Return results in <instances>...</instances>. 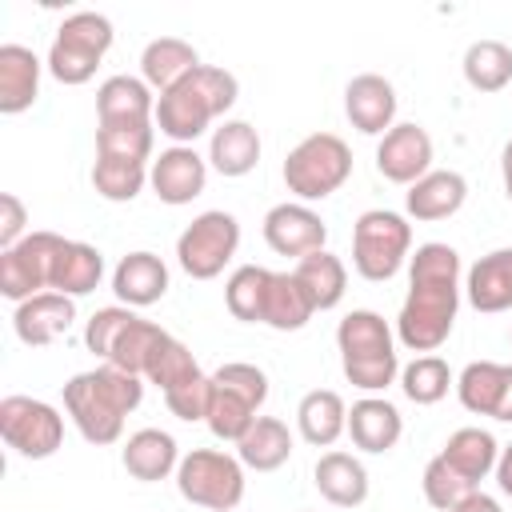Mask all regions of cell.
<instances>
[{"label":"cell","instance_id":"1","mask_svg":"<svg viewBox=\"0 0 512 512\" xmlns=\"http://www.w3.org/2000/svg\"><path fill=\"white\" fill-rule=\"evenodd\" d=\"M464 280H460V252L444 240H428L408 256V296L396 316V344L408 352H436L460 312Z\"/></svg>","mask_w":512,"mask_h":512},{"label":"cell","instance_id":"2","mask_svg":"<svg viewBox=\"0 0 512 512\" xmlns=\"http://www.w3.org/2000/svg\"><path fill=\"white\" fill-rule=\"evenodd\" d=\"M140 400H144V380L112 364L76 372L64 384V412L76 424V432L96 448H108L124 436V420L128 412L140 408Z\"/></svg>","mask_w":512,"mask_h":512},{"label":"cell","instance_id":"3","mask_svg":"<svg viewBox=\"0 0 512 512\" xmlns=\"http://www.w3.org/2000/svg\"><path fill=\"white\" fill-rule=\"evenodd\" d=\"M236 96H240V80L228 68L200 64L180 84L156 96V128L172 144H196L204 132H212L220 116L228 120Z\"/></svg>","mask_w":512,"mask_h":512},{"label":"cell","instance_id":"4","mask_svg":"<svg viewBox=\"0 0 512 512\" xmlns=\"http://www.w3.org/2000/svg\"><path fill=\"white\" fill-rule=\"evenodd\" d=\"M336 348H340L344 380L352 388H360L364 396H380V392H388V384L400 380L396 332L380 312L352 308L336 324Z\"/></svg>","mask_w":512,"mask_h":512},{"label":"cell","instance_id":"5","mask_svg":"<svg viewBox=\"0 0 512 512\" xmlns=\"http://www.w3.org/2000/svg\"><path fill=\"white\" fill-rule=\"evenodd\" d=\"M116 40V28L104 12H92V8H80L72 16L60 20L52 44H48V56H44V68L52 80H60L64 88H80L96 76L100 60L108 56Z\"/></svg>","mask_w":512,"mask_h":512},{"label":"cell","instance_id":"6","mask_svg":"<svg viewBox=\"0 0 512 512\" xmlns=\"http://www.w3.org/2000/svg\"><path fill=\"white\" fill-rule=\"evenodd\" d=\"M348 176H352V148L336 132H308L284 156V188L300 204L328 200L348 184Z\"/></svg>","mask_w":512,"mask_h":512},{"label":"cell","instance_id":"7","mask_svg":"<svg viewBox=\"0 0 512 512\" xmlns=\"http://www.w3.org/2000/svg\"><path fill=\"white\" fill-rule=\"evenodd\" d=\"M412 256V224L408 216L392 212V208H368L356 216L352 224V268L372 280L384 284L392 280Z\"/></svg>","mask_w":512,"mask_h":512},{"label":"cell","instance_id":"8","mask_svg":"<svg viewBox=\"0 0 512 512\" xmlns=\"http://www.w3.org/2000/svg\"><path fill=\"white\" fill-rule=\"evenodd\" d=\"M176 488L188 504L208 508V512H236L244 500V464L236 452L224 448H192L180 456L176 468Z\"/></svg>","mask_w":512,"mask_h":512},{"label":"cell","instance_id":"9","mask_svg":"<svg viewBox=\"0 0 512 512\" xmlns=\"http://www.w3.org/2000/svg\"><path fill=\"white\" fill-rule=\"evenodd\" d=\"M240 248V220L224 208H208L176 236V264L192 280H216Z\"/></svg>","mask_w":512,"mask_h":512},{"label":"cell","instance_id":"10","mask_svg":"<svg viewBox=\"0 0 512 512\" xmlns=\"http://www.w3.org/2000/svg\"><path fill=\"white\" fill-rule=\"evenodd\" d=\"M0 436L24 460H48L64 444V416L56 404L36 396H4L0 400Z\"/></svg>","mask_w":512,"mask_h":512},{"label":"cell","instance_id":"11","mask_svg":"<svg viewBox=\"0 0 512 512\" xmlns=\"http://www.w3.org/2000/svg\"><path fill=\"white\" fill-rule=\"evenodd\" d=\"M64 248L60 232H28L20 244L0 252V292L20 304L36 292H52V272H56V256Z\"/></svg>","mask_w":512,"mask_h":512},{"label":"cell","instance_id":"12","mask_svg":"<svg viewBox=\"0 0 512 512\" xmlns=\"http://www.w3.org/2000/svg\"><path fill=\"white\" fill-rule=\"evenodd\" d=\"M264 244L276 256L304 260V256H312L328 244V224L312 204L284 200V204H272L264 212Z\"/></svg>","mask_w":512,"mask_h":512},{"label":"cell","instance_id":"13","mask_svg":"<svg viewBox=\"0 0 512 512\" xmlns=\"http://www.w3.org/2000/svg\"><path fill=\"white\" fill-rule=\"evenodd\" d=\"M432 156H436V148H432L428 128H420L416 120H400L376 144V172L392 184L412 188L420 176L432 172Z\"/></svg>","mask_w":512,"mask_h":512},{"label":"cell","instance_id":"14","mask_svg":"<svg viewBox=\"0 0 512 512\" xmlns=\"http://www.w3.org/2000/svg\"><path fill=\"white\" fill-rule=\"evenodd\" d=\"M148 188L156 192L160 204H192L208 188V156H200L192 144H172L152 160Z\"/></svg>","mask_w":512,"mask_h":512},{"label":"cell","instance_id":"15","mask_svg":"<svg viewBox=\"0 0 512 512\" xmlns=\"http://www.w3.org/2000/svg\"><path fill=\"white\" fill-rule=\"evenodd\" d=\"M456 396L472 416L512 424V364L472 360L456 376Z\"/></svg>","mask_w":512,"mask_h":512},{"label":"cell","instance_id":"16","mask_svg":"<svg viewBox=\"0 0 512 512\" xmlns=\"http://www.w3.org/2000/svg\"><path fill=\"white\" fill-rule=\"evenodd\" d=\"M76 324V300L64 292H36L12 308V332L28 348H48Z\"/></svg>","mask_w":512,"mask_h":512},{"label":"cell","instance_id":"17","mask_svg":"<svg viewBox=\"0 0 512 512\" xmlns=\"http://www.w3.org/2000/svg\"><path fill=\"white\" fill-rule=\"evenodd\" d=\"M396 108H400L396 88L380 72H360L344 88V116L364 136H384L396 124Z\"/></svg>","mask_w":512,"mask_h":512},{"label":"cell","instance_id":"18","mask_svg":"<svg viewBox=\"0 0 512 512\" xmlns=\"http://www.w3.org/2000/svg\"><path fill=\"white\" fill-rule=\"evenodd\" d=\"M96 124L100 128H128V124H156V92L140 76H108L96 88Z\"/></svg>","mask_w":512,"mask_h":512},{"label":"cell","instance_id":"19","mask_svg":"<svg viewBox=\"0 0 512 512\" xmlns=\"http://www.w3.org/2000/svg\"><path fill=\"white\" fill-rule=\"evenodd\" d=\"M464 200H468V180L452 168H432L404 192V212H408V220L436 224V220L456 216L464 208Z\"/></svg>","mask_w":512,"mask_h":512},{"label":"cell","instance_id":"20","mask_svg":"<svg viewBox=\"0 0 512 512\" xmlns=\"http://www.w3.org/2000/svg\"><path fill=\"white\" fill-rule=\"evenodd\" d=\"M348 436L360 452L368 456H384L400 444L404 436V416L392 400L384 396H360L352 408H348Z\"/></svg>","mask_w":512,"mask_h":512},{"label":"cell","instance_id":"21","mask_svg":"<svg viewBox=\"0 0 512 512\" xmlns=\"http://www.w3.org/2000/svg\"><path fill=\"white\" fill-rule=\"evenodd\" d=\"M120 464H124V472H128L132 480L156 484V480L176 476V468H180V444H176V436L164 432V428H140V432H132V436L124 440Z\"/></svg>","mask_w":512,"mask_h":512},{"label":"cell","instance_id":"22","mask_svg":"<svg viewBox=\"0 0 512 512\" xmlns=\"http://www.w3.org/2000/svg\"><path fill=\"white\" fill-rule=\"evenodd\" d=\"M112 292L128 308H148V304L164 300V292H168V264L148 248L128 252L112 268Z\"/></svg>","mask_w":512,"mask_h":512},{"label":"cell","instance_id":"23","mask_svg":"<svg viewBox=\"0 0 512 512\" xmlns=\"http://www.w3.org/2000/svg\"><path fill=\"white\" fill-rule=\"evenodd\" d=\"M312 480H316V492L336 504V508H360L368 500V468L360 456L344 452V448H328L316 468H312Z\"/></svg>","mask_w":512,"mask_h":512},{"label":"cell","instance_id":"24","mask_svg":"<svg viewBox=\"0 0 512 512\" xmlns=\"http://www.w3.org/2000/svg\"><path fill=\"white\" fill-rule=\"evenodd\" d=\"M464 300L488 316L512 308V248H492L464 272Z\"/></svg>","mask_w":512,"mask_h":512},{"label":"cell","instance_id":"25","mask_svg":"<svg viewBox=\"0 0 512 512\" xmlns=\"http://www.w3.org/2000/svg\"><path fill=\"white\" fill-rule=\"evenodd\" d=\"M44 60L24 44H0V112L20 116L40 96Z\"/></svg>","mask_w":512,"mask_h":512},{"label":"cell","instance_id":"26","mask_svg":"<svg viewBox=\"0 0 512 512\" xmlns=\"http://www.w3.org/2000/svg\"><path fill=\"white\" fill-rule=\"evenodd\" d=\"M260 152H264L260 132L248 120H220L208 136V168L228 180L248 176L260 164Z\"/></svg>","mask_w":512,"mask_h":512},{"label":"cell","instance_id":"27","mask_svg":"<svg viewBox=\"0 0 512 512\" xmlns=\"http://www.w3.org/2000/svg\"><path fill=\"white\" fill-rule=\"evenodd\" d=\"M296 432L312 448H332L348 432V404L332 388H312L296 404Z\"/></svg>","mask_w":512,"mask_h":512},{"label":"cell","instance_id":"28","mask_svg":"<svg viewBox=\"0 0 512 512\" xmlns=\"http://www.w3.org/2000/svg\"><path fill=\"white\" fill-rule=\"evenodd\" d=\"M192 68H200V52L180 36H156L140 52V80L160 96L172 84H180Z\"/></svg>","mask_w":512,"mask_h":512},{"label":"cell","instance_id":"29","mask_svg":"<svg viewBox=\"0 0 512 512\" xmlns=\"http://www.w3.org/2000/svg\"><path fill=\"white\" fill-rule=\"evenodd\" d=\"M440 456L472 484V488H480V480L484 476H492L496 472V460H500V440L488 432V428H476V424H464V428H456L448 440H444V448H440Z\"/></svg>","mask_w":512,"mask_h":512},{"label":"cell","instance_id":"30","mask_svg":"<svg viewBox=\"0 0 512 512\" xmlns=\"http://www.w3.org/2000/svg\"><path fill=\"white\" fill-rule=\"evenodd\" d=\"M236 456L252 472H276L292 456V432L280 416H256V424L236 440Z\"/></svg>","mask_w":512,"mask_h":512},{"label":"cell","instance_id":"31","mask_svg":"<svg viewBox=\"0 0 512 512\" xmlns=\"http://www.w3.org/2000/svg\"><path fill=\"white\" fill-rule=\"evenodd\" d=\"M312 316H316V304L308 300V292L296 280V272H272L268 292H264V316H260V324H268L276 332H300Z\"/></svg>","mask_w":512,"mask_h":512},{"label":"cell","instance_id":"32","mask_svg":"<svg viewBox=\"0 0 512 512\" xmlns=\"http://www.w3.org/2000/svg\"><path fill=\"white\" fill-rule=\"evenodd\" d=\"M100 280H104V252L84 240H64L56 256V272H52V292H64L76 300V296L96 292Z\"/></svg>","mask_w":512,"mask_h":512},{"label":"cell","instance_id":"33","mask_svg":"<svg viewBox=\"0 0 512 512\" xmlns=\"http://www.w3.org/2000/svg\"><path fill=\"white\" fill-rule=\"evenodd\" d=\"M292 272H296V280L304 284V292H308V300L316 304V312L336 308V304L344 300V292H348V268H344V260H340L336 252H328V248H320V252L296 260Z\"/></svg>","mask_w":512,"mask_h":512},{"label":"cell","instance_id":"34","mask_svg":"<svg viewBox=\"0 0 512 512\" xmlns=\"http://www.w3.org/2000/svg\"><path fill=\"white\" fill-rule=\"evenodd\" d=\"M464 80L476 92H500L512 84V48L504 40H472L464 48Z\"/></svg>","mask_w":512,"mask_h":512},{"label":"cell","instance_id":"35","mask_svg":"<svg viewBox=\"0 0 512 512\" xmlns=\"http://www.w3.org/2000/svg\"><path fill=\"white\" fill-rule=\"evenodd\" d=\"M256 416H260V408H256L244 392H236V388L212 380V400H208V416H204V424H208V432H212L216 440L236 444V440L256 424Z\"/></svg>","mask_w":512,"mask_h":512},{"label":"cell","instance_id":"36","mask_svg":"<svg viewBox=\"0 0 512 512\" xmlns=\"http://www.w3.org/2000/svg\"><path fill=\"white\" fill-rule=\"evenodd\" d=\"M152 164L144 160H116V156H96L92 160V188L96 196L112 200V204H128L144 192Z\"/></svg>","mask_w":512,"mask_h":512},{"label":"cell","instance_id":"37","mask_svg":"<svg viewBox=\"0 0 512 512\" xmlns=\"http://www.w3.org/2000/svg\"><path fill=\"white\" fill-rule=\"evenodd\" d=\"M452 384H456V376H452L448 360L436 356V352L416 356V360H408V364L400 368V392H404L412 404H420V408L440 404Z\"/></svg>","mask_w":512,"mask_h":512},{"label":"cell","instance_id":"38","mask_svg":"<svg viewBox=\"0 0 512 512\" xmlns=\"http://www.w3.org/2000/svg\"><path fill=\"white\" fill-rule=\"evenodd\" d=\"M268 280H272V268H264V264H240L224 280V304L240 324H260Z\"/></svg>","mask_w":512,"mask_h":512},{"label":"cell","instance_id":"39","mask_svg":"<svg viewBox=\"0 0 512 512\" xmlns=\"http://www.w3.org/2000/svg\"><path fill=\"white\" fill-rule=\"evenodd\" d=\"M164 336H168V332H164L160 324H152V320H144V316H132L128 328L116 336V344H112V352H108L104 364H112V368L132 372V376L144 380V368H148V360H152V352H156V344H160Z\"/></svg>","mask_w":512,"mask_h":512},{"label":"cell","instance_id":"40","mask_svg":"<svg viewBox=\"0 0 512 512\" xmlns=\"http://www.w3.org/2000/svg\"><path fill=\"white\" fill-rule=\"evenodd\" d=\"M200 376H204V372H200L192 348H188L184 340H176L172 332L156 344V352H152V360H148V368H144V380L156 384L160 392H172V388H180V384H188V380H200Z\"/></svg>","mask_w":512,"mask_h":512},{"label":"cell","instance_id":"41","mask_svg":"<svg viewBox=\"0 0 512 512\" xmlns=\"http://www.w3.org/2000/svg\"><path fill=\"white\" fill-rule=\"evenodd\" d=\"M152 144H156V124H128V128H100L96 124V156H116V160H144L152 164Z\"/></svg>","mask_w":512,"mask_h":512},{"label":"cell","instance_id":"42","mask_svg":"<svg viewBox=\"0 0 512 512\" xmlns=\"http://www.w3.org/2000/svg\"><path fill=\"white\" fill-rule=\"evenodd\" d=\"M420 488H424V500L432 504V508H440V512H452L468 492H476L440 452L424 464V476H420Z\"/></svg>","mask_w":512,"mask_h":512},{"label":"cell","instance_id":"43","mask_svg":"<svg viewBox=\"0 0 512 512\" xmlns=\"http://www.w3.org/2000/svg\"><path fill=\"white\" fill-rule=\"evenodd\" d=\"M132 316H136V308H128V304H108V308H96V312L84 320V348H88L92 356L108 360V352H112L116 336L128 328V320H132Z\"/></svg>","mask_w":512,"mask_h":512},{"label":"cell","instance_id":"44","mask_svg":"<svg viewBox=\"0 0 512 512\" xmlns=\"http://www.w3.org/2000/svg\"><path fill=\"white\" fill-rule=\"evenodd\" d=\"M212 380H216V384H228V388H236V392H244L256 408H264V400H268V372L256 368V364H248V360H228V364H220V368L212 372Z\"/></svg>","mask_w":512,"mask_h":512},{"label":"cell","instance_id":"45","mask_svg":"<svg viewBox=\"0 0 512 512\" xmlns=\"http://www.w3.org/2000/svg\"><path fill=\"white\" fill-rule=\"evenodd\" d=\"M208 400H212V376H200V380H188L172 392H164V404L176 420H204L208 416Z\"/></svg>","mask_w":512,"mask_h":512},{"label":"cell","instance_id":"46","mask_svg":"<svg viewBox=\"0 0 512 512\" xmlns=\"http://www.w3.org/2000/svg\"><path fill=\"white\" fill-rule=\"evenodd\" d=\"M28 236V208L16 192H0V252Z\"/></svg>","mask_w":512,"mask_h":512},{"label":"cell","instance_id":"47","mask_svg":"<svg viewBox=\"0 0 512 512\" xmlns=\"http://www.w3.org/2000/svg\"><path fill=\"white\" fill-rule=\"evenodd\" d=\"M452 512H504V508H500V500H496V496H488V492H480V488H476V492H468Z\"/></svg>","mask_w":512,"mask_h":512},{"label":"cell","instance_id":"48","mask_svg":"<svg viewBox=\"0 0 512 512\" xmlns=\"http://www.w3.org/2000/svg\"><path fill=\"white\" fill-rule=\"evenodd\" d=\"M496 484H500V492L512 500V444H500V460H496Z\"/></svg>","mask_w":512,"mask_h":512},{"label":"cell","instance_id":"49","mask_svg":"<svg viewBox=\"0 0 512 512\" xmlns=\"http://www.w3.org/2000/svg\"><path fill=\"white\" fill-rule=\"evenodd\" d=\"M500 180H504V196L512 200V140L500 148Z\"/></svg>","mask_w":512,"mask_h":512}]
</instances>
